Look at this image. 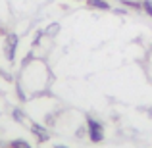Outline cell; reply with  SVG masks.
Returning a JSON list of instances; mask_svg holds the SVG:
<instances>
[{"label": "cell", "instance_id": "obj_1", "mask_svg": "<svg viewBox=\"0 0 152 148\" xmlns=\"http://www.w3.org/2000/svg\"><path fill=\"white\" fill-rule=\"evenodd\" d=\"M87 135H89V141L98 144L104 141V125L100 121H96L94 117H87Z\"/></svg>", "mask_w": 152, "mask_h": 148}, {"label": "cell", "instance_id": "obj_2", "mask_svg": "<svg viewBox=\"0 0 152 148\" xmlns=\"http://www.w3.org/2000/svg\"><path fill=\"white\" fill-rule=\"evenodd\" d=\"M18 35L15 33H8L6 39H4V54H6L8 62H14L15 60V50H18Z\"/></svg>", "mask_w": 152, "mask_h": 148}, {"label": "cell", "instance_id": "obj_3", "mask_svg": "<svg viewBox=\"0 0 152 148\" xmlns=\"http://www.w3.org/2000/svg\"><path fill=\"white\" fill-rule=\"evenodd\" d=\"M31 131L35 133V137H37V141H39V142H46V141L50 139L48 131H46L42 125H39V123H33V125H31Z\"/></svg>", "mask_w": 152, "mask_h": 148}, {"label": "cell", "instance_id": "obj_4", "mask_svg": "<svg viewBox=\"0 0 152 148\" xmlns=\"http://www.w3.org/2000/svg\"><path fill=\"white\" fill-rule=\"evenodd\" d=\"M85 2L93 10H110V2L108 0H85Z\"/></svg>", "mask_w": 152, "mask_h": 148}, {"label": "cell", "instance_id": "obj_5", "mask_svg": "<svg viewBox=\"0 0 152 148\" xmlns=\"http://www.w3.org/2000/svg\"><path fill=\"white\" fill-rule=\"evenodd\" d=\"M8 148H33L27 141H23V139H14V141L8 144Z\"/></svg>", "mask_w": 152, "mask_h": 148}, {"label": "cell", "instance_id": "obj_6", "mask_svg": "<svg viewBox=\"0 0 152 148\" xmlns=\"http://www.w3.org/2000/svg\"><path fill=\"white\" fill-rule=\"evenodd\" d=\"M58 31H60V25H58V23H52V25H48V29H45V35H48V37H54Z\"/></svg>", "mask_w": 152, "mask_h": 148}, {"label": "cell", "instance_id": "obj_7", "mask_svg": "<svg viewBox=\"0 0 152 148\" xmlns=\"http://www.w3.org/2000/svg\"><path fill=\"white\" fill-rule=\"evenodd\" d=\"M12 115H14V119L18 123H23V112L19 110V108H14V112H12Z\"/></svg>", "mask_w": 152, "mask_h": 148}, {"label": "cell", "instance_id": "obj_8", "mask_svg": "<svg viewBox=\"0 0 152 148\" xmlns=\"http://www.w3.org/2000/svg\"><path fill=\"white\" fill-rule=\"evenodd\" d=\"M142 10L146 12V15L152 17V0H142Z\"/></svg>", "mask_w": 152, "mask_h": 148}, {"label": "cell", "instance_id": "obj_9", "mask_svg": "<svg viewBox=\"0 0 152 148\" xmlns=\"http://www.w3.org/2000/svg\"><path fill=\"white\" fill-rule=\"evenodd\" d=\"M148 115H150V119H152V106L148 108Z\"/></svg>", "mask_w": 152, "mask_h": 148}, {"label": "cell", "instance_id": "obj_10", "mask_svg": "<svg viewBox=\"0 0 152 148\" xmlns=\"http://www.w3.org/2000/svg\"><path fill=\"white\" fill-rule=\"evenodd\" d=\"M56 148H67V146H64V144H58V146H56Z\"/></svg>", "mask_w": 152, "mask_h": 148}]
</instances>
